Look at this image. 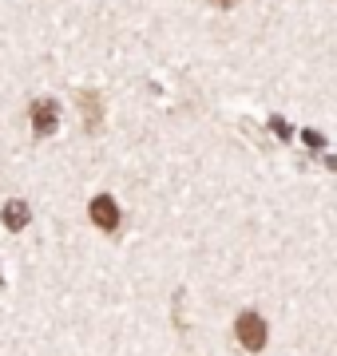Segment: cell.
I'll return each mask as SVG.
<instances>
[{"label":"cell","instance_id":"obj_1","mask_svg":"<svg viewBox=\"0 0 337 356\" xmlns=\"http://www.w3.org/2000/svg\"><path fill=\"white\" fill-rule=\"evenodd\" d=\"M234 337H238V344L242 348H250V353H262L266 348V321L258 317V313H242V317L234 321Z\"/></svg>","mask_w":337,"mask_h":356},{"label":"cell","instance_id":"obj_2","mask_svg":"<svg viewBox=\"0 0 337 356\" xmlns=\"http://www.w3.org/2000/svg\"><path fill=\"white\" fill-rule=\"evenodd\" d=\"M56 115H60V107H56L52 99H36L32 103V135H36V139H44V135H52L56 131Z\"/></svg>","mask_w":337,"mask_h":356},{"label":"cell","instance_id":"obj_3","mask_svg":"<svg viewBox=\"0 0 337 356\" xmlns=\"http://www.w3.org/2000/svg\"><path fill=\"white\" fill-rule=\"evenodd\" d=\"M88 214H91V222H95L100 229H116V226H119V206L111 202L107 194H100V198H91Z\"/></svg>","mask_w":337,"mask_h":356},{"label":"cell","instance_id":"obj_4","mask_svg":"<svg viewBox=\"0 0 337 356\" xmlns=\"http://www.w3.org/2000/svg\"><path fill=\"white\" fill-rule=\"evenodd\" d=\"M4 226L24 229L28 226V202H4Z\"/></svg>","mask_w":337,"mask_h":356},{"label":"cell","instance_id":"obj_5","mask_svg":"<svg viewBox=\"0 0 337 356\" xmlns=\"http://www.w3.org/2000/svg\"><path fill=\"white\" fill-rule=\"evenodd\" d=\"M84 107H88V127L95 131L100 119H104V115H100V95H95V91H84Z\"/></svg>","mask_w":337,"mask_h":356}]
</instances>
